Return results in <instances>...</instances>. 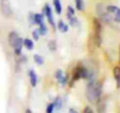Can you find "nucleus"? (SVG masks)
Segmentation results:
<instances>
[{
	"mask_svg": "<svg viewBox=\"0 0 120 113\" xmlns=\"http://www.w3.org/2000/svg\"><path fill=\"white\" fill-rule=\"evenodd\" d=\"M28 79H30V84L32 87H35L37 84H38V75L35 73L34 70H28Z\"/></svg>",
	"mask_w": 120,
	"mask_h": 113,
	"instance_id": "obj_12",
	"label": "nucleus"
},
{
	"mask_svg": "<svg viewBox=\"0 0 120 113\" xmlns=\"http://www.w3.org/2000/svg\"><path fill=\"white\" fill-rule=\"evenodd\" d=\"M25 113H32V111H31V109H30V108H27V109H26V111H25Z\"/></svg>",
	"mask_w": 120,
	"mask_h": 113,
	"instance_id": "obj_31",
	"label": "nucleus"
},
{
	"mask_svg": "<svg viewBox=\"0 0 120 113\" xmlns=\"http://www.w3.org/2000/svg\"><path fill=\"white\" fill-rule=\"evenodd\" d=\"M56 30L60 33H67L70 31V25L68 23H66L64 19H59L56 23Z\"/></svg>",
	"mask_w": 120,
	"mask_h": 113,
	"instance_id": "obj_8",
	"label": "nucleus"
},
{
	"mask_svg": "<svg viewBox=\"0 0 120 113\" xmlns=\"http://www.w3.org/2000/svg\"><path fill=\"white\" fill-rule=\"evenodd\" d=\"M82 113H94V111L91 106H85L82 109Z\"/></svg>",
	"mask_w": 120,
	"mask_h": 113,
	"instance_id": "obj_28",
	"label": "nucleus"
},
{
	"mask_svg": "<svg viewBox=\"0 0 120 113\" xmlns=\"http://www.w3.org/2000/svg\"><path fill=\"white\" fill-rule=\"evenodd\" d=\"M67 23H68L70 27H78V26H79V19H78L77 15H74V17L67 19Z\"/></svg>",
	"mask_w": 120,
	"mask_h": 113,
	"instance_id": "obj_23",
	"label": "nucleus"
},
{
	"mask_svg": "<svg viewBox=\"0 0 120 113\" xmlns=\"http://www.w3.org/2000/svg\"><path fill=\"white\" fill-rule=\"evenodd\" d=\"M113 78H114L116 88H120V65L113 67Z\"/></svg>",
	"mask_w": 120,
	"mask_h": 113,
	"instance_id": "obj_13",
	"label": "nucleus"
},
{
	"mask_svg": "<svg viewBox=\"0 0 120 113\" xmlns=\"http://www.w3.org/2000/svg\"><path fill=\"white\" fill-rule=\"evenodd\" d=\"M47 47L51 52H56V48H58V44H56V40L55 39H49L47 41Z\"/></svg>",
	"mask_w": 120,
	"mask_h": 113,
	"instance_id": "obj_19",
	"label": "nucleus"
},
{
	"mask_svg": "<svg viewBox=\"0 0 120 113\" xmlns=\"http://www.w3.org/2000/svg\"><path fill=\"white\" fill-rule=\"evenodd\" d=\"M34 23H35V26H39V25L46 23V19H45V15H44L42 12L34 13Z\"/></svg>",
	"mask_w": 120,
	"mask_h": 113,
	"instance_id": "obj_14",
	"label": "nucleus"
},
{
	"mask_svg": "<svg viewBox=\"0 0 120 113\" xmlns=\"http://www.w3.org/2000/svg\"><path fill=\"white\" fill-rule=\"evenodd\" d=\"M53 104H54V109L59 111V109H61V107H63V105H64V101H63L61 97H56V98L54 99Z\"/></svg>",
	"mask_w": 120,
	"mask_h": 113,
	"instance_id": "obj_21",
	"label": "nucleus"
},
{
	"mask_svg": "<svg viewBox=\"0 0 120 113\" xmlns=\"http://www.w3.org/2000/svg\"><path fill=\"white\" fill-rule=\"evenodd\" d=\"M107 13L111 20L115 24H120V7L116 5H107Z\"/></svg>",
	"mask_w": 120,
	"mask_h": 113,
	"instance_id": "obj_6",
	"label": "nucleus"
},
{
	"mask_svg": "<svg viewBox=\"0 0 120 113\" xmlns=\"http://www.w3.org/2000/svg\"><path fill=\"white\" fill-rule=\"evenodd\" d=\"M95 105H97V111H98V113H105V112H106V102H105V100H104L102 98H100L99 101H98Z\"/></svg>",
	"mask_w": 120,
	"mask_h": 113,
	"instance_id": "obj_16",
	"label": "nucleus"
},
{
	"mask_svg": "<svg viewBox=\"0 0 120 113\" xmlns=\"http://www.w3.org/2000/svg\"><path fill=\"white\" fill-rule=\"evenodd\" d=\"M24 48L28 51L34 49V40L32 38H24Z\"/></svg>",
	"mask_w": 120,
	"mask_h": 113,
	"instance_id": "obj_15",
	"label": "nucleus"
},
{
	"mask_svg": "<svg viewBox=\"0 0 120 113\" xmlns=\"http://www.w3.org/2000/svg\"><path fill=\"white\" fill-rule=\"evenodd\" d=\"M0 11L5 18H11L13 15V10L8 0H0Z\"/></svg>",
	"mask_w": 120,
	"mask_h": 113,
	"instance_id": "obj_7",
	"label": "nucleus"
},
{
	"mask_svg": "<svg viewBox=\"0 0 120 113\" xmlns=\"http://www.w3.org/2000/svg\"><path fill=\"white\" fill-rule=\"evenodd\" d=\"M27 21H28V25H30V26H35V23H34V13H33V12H28Z\"/></svg>",
	"mask_w": 120,
	"mask_h": 113,
	"instance_id": "obj_25",
	"label": "nucleus"
},
{
	"mask_svg": "<svg viewBox=\"0 0 120 113\" xmlns=\"http://www.w3.org/2000/svg\"><path fill=\"white\" fill-rule=\"evenodd\" d=\"M119 65H120V44H119Z\"/></svg>",
	"mask_w": 120,
	"mask_h": 113,
	"instance_id": "obj_30",
	"label": "nucleus"
},
{
	"mask_svg": "<svg viewBox=\"0 0 120 113\" xmlns=\"http://www.w3.org/2000/svg\"><path fill=\"white\" fill-rule=\"evenodd\" d=\"M102 30H104V24L98 17L92 18V32H91V38L93 39L95 47L99 48L102 45Z\"/></svg>",
	"mask_w": 120,
	"mask_h": 113,
	"instance_id": "obj_2",
	"label": "nucleus"
},
{
	"mask_svg": "<svg viewBox=\"0 0 120 113\" xmlns=\"http://www.w3.org/2000/svg\"><path fill=\"white\" fill-rule=\"evenodd\" d=\"M19 38H20V35H19L18 32L11 31V32L8 33V45H10V47L13 48V47L15 46V44H17V41H18Z\"/></svg>",
	"mask_w": 120,
	"mask_h": 113,
	"instance_id": "obj_9",
	"label": "nucleus"
},
{
	"mask_svg": "<svg viewBox=\"0 0 120 113\" xmlns=\"http://www.w3.org/2000/svg\"><path fill=\"white\" fill-rule=\"evenodd\" d=\"M33 60H34V63L38 65V66H42L44 64H45V59H44V56L41 55V54H34L33 55Z\"/></svg>",
	"mask_w": 120,
	"mask_h": 113,
	"instance_id": "obj_20",
	"label": "nucleus"
},
{
	"mask_svg": "<svg viewBox=\"0 0 120 113\" xmlns=\"http://www.w3.org/2000/svg\"><path fill=\"white\" fill-rule=\"evenodd\" d=\"M86 99L88 100V102L91 104H97L99 101V99L101 98L102 94V85L101 81L98 80L97 78L87 80V85H86Z\"/></svg>",
	"mask_w": 120,
	"mask_h": 113,
	"instance_id": "obj_1",
	"label": "nucleus"
},
{
	"mask_svg": "<svg viewBox=\"0 0 120 113\" xmlns=\"http://www.w3.org/2000/svg\"><path fill=\"white\" fill-rule=\"evenodd\" d=\"M88 75H90V68H88L86 65H84L82 63H78V64L73 67V70H72L71 79H70V84H68V85L72 87V86L74 85V83H77V81H79V80H81V79L87 80Z\"/></svg>",
	"mask_w": 120,
	"mask_h": 113,
	"instance_id": "obj_3",
	"label": "nucleus"
},
{
	"mask_svg": "<svg viewBox=\"0 0 120 113\" xmlns=\"http://www.w3.org/2000/svg\"><path fill=\"white\" fill-rule=\"evenodd\" d=\"M37 27H38V31H39L41 37H45V35L48 34V26H47L46 23H44V24H41V25H39Z\"/></svg>",
	"mask_w": 120,
	"mask_h": 113,
	"instance_id": "obj_18",
	"label": "nucleus"
},
{
	"mask_svg": "<svg viewBox=\"0 0 120 113\" xmlns=\"http://www.w3.org/2000/svg\"><path fill=\"white\" fill-rule=\"evenodd\" d=\"M22 48H24V38L20 37V38L18 39L15 46L13 47V52H14L15 56H19V55L22 54Z\"/></svg>",
	"mask_w": 120,
	"mask_h": 113,
	"instance_id": "obj_10",
	"label": "nucleus"
},
{
	"mask_svg": "<svg viewBox=\"0 0 120 113\" xmlns=\"http://www.w3.org/2000/svg\"><path fill=\"white\" fill-rule=\"evenodd\" d=\"M64 74H65V72H64L63 70H60V68H58V70H56V71L54 72V78H55V80H56L58 83H60V80L63 79Z\"/></svg>",
	"mask_w": 120,
	"mask_h": 113,
	"instance_id": "obj_24",
	"label": "nucleus"
},
{
	"mask_svg": "<svg viewBox=\"0 0 120 113\" xmlns=\"http://www.w3.org/2000/svg\"><path fill=\"white\" fill-rule=\"evenodd\" d=\"M74 15H75V8H74V6L68 5L66 7V19H70V18H72Z\"/></svg>",
	"mask_w": 120,
	"mask_h": 113,
	"instance_id": "obj_22",
	"label": "nucleus"
},
{
	"mask_svg": "<svg viewBox=\"0 0 120 113\" xmlns=\"http://www.w3.org/2000/svg\"><path fill=\"white\" fill-rule=\"evenodd\" d=\"M40 33H39V31H38V28H35V30H33L32 31V39L34 40V41H38L39 39H40Z\"/></svg>",
	"mask_w": 120,
	"mask_h": 113,
	"instance_id": "obj_26",
	"label": "nucleus"
},
{
	"mask_svg": "<svg viewBox=\"0 0 120 113\" xmlns=\"http://www.w3.org/2000/svg\"><path fill=\"white\" fill-rule=\"evenodd\" d=\"M95 14L97 17L101 20V23L104 25H111L113 21L111 20L108 13H107V5H105L104 3H98L95 5Z\"/></svg>",
	"mask_w": 120,
	"mask_h": 113,
	"instance_id": "obj_4",
	"label": "nucleus"
},
{
	"mask_svg": "<svg viewBox=\"0 0 120 113\" xmlns=\"http://www.w3.org/2000/svg\"><path fill=\"white\" fill-rule=\"evenodd\" d=\"M68 113H80L77 108H74V107H71L70 109H68Z\"/></svg>",
	"mask_w": 120,
	"mask_h": 113,
	"instance_id": "obj_29",
	"label": "nucleus"
},
{
	"mask_svg": "<svg viewBox=\"0 0 120 113\" xmlns=\"http://www.w3.org/2000/svg\"><path fill=\"white\" fill-rule=\"evenodd\" d=\"M53 11L55 12L56 15H61L63 14V4L61 0H53Z\"/></svg>",
	"mask_w": 120,
	"mask_h": 113,
	"instance_id": "obj_11",
	"label": "nucleus"
},
{
	"mask_svg": "<svg viewBox=\"0 0 120 113\" xmlns=\"http://www.w3.org/2000/svg\"><path fill=\"white\" fill-rule=\"evenodd\" d=\"M42 13H44V15H45V19L47 20V24L53 28V30H55L56 28V23H55V19H54V15H53V8L51 7V5L49 4H45L44 6H42V11H41Z\"/></svg>",
	"mask_w": 120,
	"mask_h": 113,
	"instance_id": "obj_5",
	"label": "nucleus"
},
{
	"mask_svg": "<svg viewBox=\"0 0 120 113\" xmlns=\"http://www.w3.org/2000/svg\"><path fill=\"white\" fill-rule=\"evenodd\" d=\"M55 109H54V104L53 102H49V104H47V106H46V113H53Z\"/></svg>",
	"mask_w": 120,
	"mask_h": 113,
	"instance_id": "obj_27",
	"label": "nucleus"
},
{
	"mask_svg": "<svg viewBox=\"0 0 120 113\" xmlns=\"http://www.w3.org/2000/svg\"><path fill=\"white\" fill-rule=\"evenodd\" d=\"M85 0H74V8L78 12H84L85 11Z\"/></svg>",
	"mask_w": 120,
	"mask_h": 113,
	"instance_id": "obj_17",
	"label": "nucleus"
}]
</instances>
